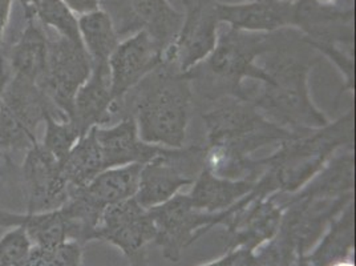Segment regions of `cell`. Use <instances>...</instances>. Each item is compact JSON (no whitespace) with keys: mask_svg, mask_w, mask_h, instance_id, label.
Returning a JSON list of instances; mask_svg holds the SVG:
<instances>
[{"mask_svg":"<svg viewBox=\"0 0 356 266\" xmlns=\"http://www.w3.org/2000/svg\"><path fill=\"white\" fill-rule=\"evenodd\" d=\"M202 118L208 133L204 168L230 180L257 181L262 166L252 159V153L300 134L270 121L250 99L222 97L214 102Z\"/></svg>","mask_w":356,"mask_h":266,"instance_id":"6da1fadb","label":"cell"},{"mask_svg":"<svg viewBox=\"0 0 356 266\" xmlns=\"http://www.w3.org/2000/svg\"><path fill=\"white\" fill-rule=\"evenodd\" d=\"M36 19L42 26L56 31L58 36L83 45L79 30V16L74 15L61 0H40Z\"/></svg>","mask_w":356,"mask_h":266,"instance_id":"cb8c5ba5","label":"cell"},{"mask_svg":"<svg viewBox=\"0 0 356 266\" xmlns=\"http://www.w3.org/2000/svg\"><path fill=\"white\" fill-rule=\"evenodd\" d=\"M10 77V76H8ZM8 77H6V79H0V93H1V89L4 87V84H6V81L8 80Z\"/></svg>","mask_w":356,"mask_h":266,"instance_id":"4dcf8cb0","label":"cell"},{"mask_svg":"<svg viewBox=\"0 0 356 266\" xmlns=\"http://www.w3.org/2000/svg\"><path fill=\"white\" fill-rule=\"evenodd\" d=\"M80 251L76 244L63 242L56 247H33L22 266H77Z\"/></svg>","mask_w":356,"mask_h":266,"instance_id":"484cf974","label":"cell"},{"mask_svg":"<svg viewBox=\"0 0 356 266\" xmlns=\"http://www.w3.org/2000/svg\"><path fill=\"white\" fill-rule=\"evenodd\" d=\"M355 156L353 152L331 159L325 168L306 185L300 197L315 200H341L353 197Z\"/></svg>","mask_w":356,"mask_h":266,"instance_id":"ffe728a7","label":"cell"},{"mask_svg":"<svg viewBox=\"0 0 356 266\" xmlns=\"http://www.w3.org/2000/svg\"><path fill=\"white\" fill-rule=\"evenodd\" d=\"M0 226L22 228L33 247H56L71 238L68 222L60 208L35 213H13L0 209Z\"/></svg>","mask_w":356,"mask_h":266,"instance_id":"d6986e66","label":"cell"},{"mask_svg":"<svg viewBox=\"0 0 356 266\" xmlns=\"http://www.w3.org/2000/svg\"><path fill=\"white\" fill-rule=\"evenodd\" d=\"M221 23L234 30L274 33L293 27L294 3L284 0H249L241 4L217 1Z\"/></svg>","mask_w":356,"mask_h":266,"instance_id":"9a60e30c","label":"cell"},{"mask_svg":"<svg viewBox=\"0 0 356 266\" xmlns=\"http://www.w3.org/2000/svg\"><path fill=\"white\" fill-rule=\"evenodd\" d=\"M334 266H354L353 265V264H351V263H343V261H341V263H337V264H335V265Z\"/></svg>","mask_w":356,"mask_h":266,"instance_id":"1f68e13d","label":"cell"},{"mask_svg":"<svg viewBox=\"0 0 356 266\" xmlns=\"http://www.w3.org/2000/svg\"><path fill=\"white\" fill-rule=\"evenodd\" d=\"M76 16H83L100 10V0H61Z\"/></svg>","mask_w":356,"mask_h":266,"instance_id":"83f0119b","label":"cell"},{"mask_svg":"<svg viewBox=\"0 0 356 266\" xmlns=\"http://www.w3.org/2000/svg\"><path fill=\"white\" fill-rule=\"evenodd\" d=\"M93 64L83 45L58 36L49 39L47 72L42 88L60 112L71 118L77 91L88 80Z\"/></svg>","mask_w":356,"mask_h":266,"instance_id":"9c48e42d","label":"cell"},{"mask_svg":"<svg viewBox=\"0 0 356 266\" xmlns=\"http://www.w3.org/2000/svg\"><path fill=\"white\" fill-rule=\"evenodd\" d=\"M19 3L23 7L24 16H26L27 20L36 19V10H38V6H39L40 0H19Z\"/></svg>","mask_w":356,"mask_h":266,"instance_id":"f1b7e54d","label":"cell"},{"mask_svg":"<svg viewBox=\"0 0 356 266\" xmlns=\"http://www.w3.org/2000/svg\"><path fill=\"white\" fill-rule=\"evenodd\" d=\"M163 49L145 31L120 40L108 60L113 100L122 105L125 95L163 63Z\"/></svg>","mask_w":356,"mask_h":266,"instance_id":"8fae6325","label":"cell"},{"mask_svg":"<svg viewBox=\"0 0 356 266\" xmlns=\"http://www.w3.org/2000/svg\"><path fill=\"white\" fill-rule=\"evenodd\" d=\"M354 11L341 10L339 6H326L316 0H296L293 27L306 33L310 42L335 45L337 42H353Z\"/></svg>","mask_w":356,"mask_h":266,"instance_id":"5bb4252c","label":"cell"},{"mask_svg":"<svg viewBox=\"0 0 356 266\" xmlns=\"http://www.w3.org/2000/svg\"><path fill=\"white\" fill-rule=\"evenodd\" d=\"M140 171L141 164L105 169L84 187V191L103 208L131 200L137 193Z\"/></svg>","mask_w":356,"mask_h":266,"instance_id":"7402d4cb","label":"cell"},{"mask_svg":"<svg viewBox=\"0 0 356 266\" xmlns=\"http://www.w3.org/2000/svg\"><path fill=\"white\" fill-rule=\"evenodd\" d=\"M274 43L273 33L229 27L218 35L217 45L208 58L186 74L192 88L213 103L222 97L249 99V92L243 86L245 80L270 83L268 75L259 65V59Z\"/></svg>","mask_w":356,"mask_h":266,"instance_id":"5b68a950","label":"cell"},{"mask_svg":"<svg viewBox=\"0 0 356 266\" xmlns=\"http://www.w3.org/2000/svg\"><path fill=\"white\" fill-rule=\"evenodd\" d=\"M44 124V139L42 144L61 163L83 134L68 118L49 115L45 118Z\"/></svg>","mask_w":356,"mask_h":266,"instance_id":"d4e9b609","label":"cell"},{"mask_svg":"<svg viewBox=\"0 0 356 266\" xmlns=\"http://www.w3.org/2000/svg\"><path fill=\"white\" fill-rule=\"evenodd\" d=\"M122 22L119 35L143 30L165 51L177 36L184 15L168 0H120Z\"/></svg>","mask_w":356,"mask_h":266,"instance_id":"4fadbf2b","label":"cell"},{"mask_svg":"<svg viewBox=\"0 0 356 266\" xmlns=\"http://www.w3.org/2000/svg\"><path fill=\"white\" fill-rule=\"evenodd\" d=\"M185 13L176 39L163 51L165 63L188 74L208 58L218 40L217 0H182Z\"/></svg>","mask_w":356,"mask_h":266,"instance_id":"ba28073f","label":"cell"},{"mask_svg":"<svg viewBox=\"0 0 356 266\" xmlns=\"http://www.w3.org/2000/svg\"><path fill=\"white\" fill-rule=\"evenodd\" d=\"M355 115L348 111L335 123L300 133L280 144L277 152L261 159L264 172L257 180V191L264 196L274 192H297L307 185L334 156L337 149L354 146Z\"/></svg>","mask_w":356,"mask_h":266,"instance_id":"277c9868","label":"cell"},{"mask_svg":"<svg viewBox=\"0 0 356 266\" xmlns=\"http://www.w3.org/2000/svg\"><path fill=\"white\" fill-rule=\"evenodd\" d=\"M102 149L105 169L131 164H145L154 159L163 147L152 146L141 140L131 115L122 116L112 125L95 130Z\"/></svg>","mask_w":356,"mask_h":266,"instance_id":"2e32d148","label":"cell"},{"mask_svg":"<svg viewBox=\"0 0 356 266\" xmlns=\"http://www.w3.org/2000/svg\"><path fill=\"white\" fill-rule=\"evenodd\" d=\"M49 115L64 116L38 84L10 75L0 93V156L27 152Z\"/></svg>","mask_w":356,"mask_h":266,"instance_id":"8992f818","label":"cell"},{"mask_svg":"<svg viewBox=\"0 0 356 266\" xmlns=\"http://www.w3.org/2000/svg\"><path fill=\"white\" fill-rule=\"evenodd\" d=\"M31 242L22 228H11L6 235L0 237V266H22L29 251Z\"/></svg>","mask_w":356,"mask_h":266,"instance_id":"4316f807","label":"cell"},{"mask_svg":"<svg viewBox=\"0 0 356 266\" xmlns=\"http://www.w3.org/2000/svg\"><path fill=\"white\" fill-rule=\"evenodd\" d=\"M257 181L230 180L202 169L188 193L192 204L207 213H218L234 207L242 198L250 194Z\"/></svg>","mask_w":356,"mask_h":266,"instance_id":"ac0fdd59","label":"cell"},{"mask_svg":"<svg viewBox=\"0 0 356 266\" xmlns=\"http://www.w3.org/2000/svg\"><path fill=\"white\" fill-rule=\"evenodd\" d=\"M22 176L26 212L54 210L67 203L70 188L63 176L60 162L42 143L38 141L26 152Z\"/></svg>","mask_w":356,"mask_h":266,"instance_id":"30bf717a","label":"cell"},{"mask_svg":"<svg viewBox=\"0 0 356 266\" xmlns=\"http://www.w3.org/2000/svg\"><path fill=\"white\" fill-rule=\"evenodd\" d=\"M48 45L49 39L36 19L27 20L26 29L10 52V75L42 87L47 72Z\"/></svg>","mask_w":356,"mask_h":266,"instance_id":"e0dca14e","label":"cell"},{"mask_svg":"<svg viewBox=\"0 0 356 266\" xmlns=\"http://www.w3.org/2000/svg\"><path fill=\"white\" fill-rule=\"evenodd\" d=\"M205 147L163 148L154 159L141 165L134 200L145 209L159 207L179 191L192 185L204 169Z\"/></svg>","mask_w":356,"mask_h":266,"instance_id":"52a82bcc","label":"cell"},{"mask_svg":"<svg viewBox=\"0 0 356 266\" xmlns=\"http://www.w3.org/2000/svg\"><path fill=\"white\" fill-rule=\"evenodd\" d=\"M92 128L79 139L67 157L60 163L70 193L87 187L99 173L105 171L102 149Z\"/></svg>","mask_w":356,"mask_h":266,"instance_id":"44dd1931","label":"cell"},{"mask_svg":"<svg viewBox=\"0 0 356 266\" xmlns=\"http://www.w3.org/2000/svg\"><path fill=\"white\" fill-rule=\"evenodd\" d=\"M192 99L189 77L163 61L125 95L122 114L134 118L143 141L163 148H182Z\"/></svg>","mask_w":356,"mask_h":266,"instance_id":"7a4b0ae2","label":"cell"},{"mask_svg":"<svg viewBox=\"0 0 356 266\" xmlns=\"http://www.w3.org/2000/svg\"><path fill=\"white\" fill-rule=\"evenodd\" d=\"M321 4H326V6H339L341 0H316Z\"/></svg>","mask_w":356,"mask_h":266,"instance_id":"f546056e","label":"cell"},{"mask_svg":"<svg viewBox=\"0 0 356 266\" xmlns=\"http://www.w3.org/2000/svg\"><path fill=\"white\" fill-rule=\"evenodd\" d=\"M259 65L270 83L262 84L261 91L249 99L265 118L296 133L326 127V115L315 107L309 89L314 60L300 59L275 39L273 48L261 56Z\"/></svg>","mask_w":356,"mask_h":266,"instance_id":"3957f363","label":"cell"},{"mask_svg":"<svg viewBox=\"0 0 356 266\" xmlns=\"http://www.w3.org/2000/svg\"><path fill=\"white\" fill-rule=\"evenodd\" d=\"M79 30L92 64H108V60L120 43L119 32L112 16L102 8L79 16Z\"/></svg>","mask_w":356,"mask_h":266,"instance_id":"603a6c76","label":"cell"},{"mask_svg":"<svg viewBox=\"0 0 356 266\" xmlns=\"http://www.w3.org/2000/svg\"><path fill=\"white\" fill-rule=\"evenodd\" d=\"M120 115L124 116L122 105L112 97L108 64L93 65L88 80L74 96V111L70 120L84 136L92 128L106 127Z\"/></svg>","mask_w":356,"mask_h":266,"instance_id":"7c38bea8","label":"cell"}]
</instances>
